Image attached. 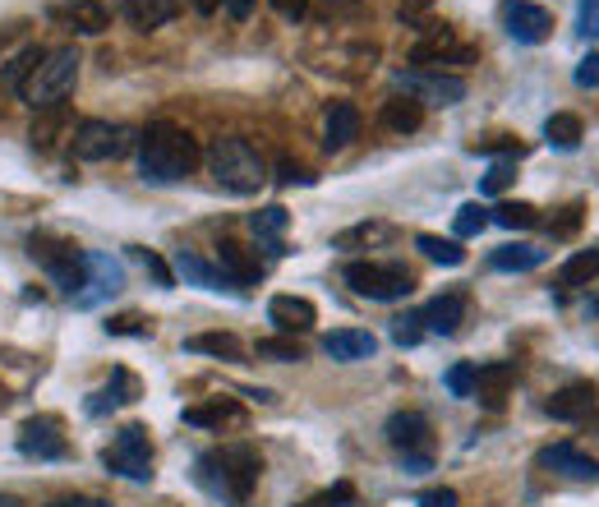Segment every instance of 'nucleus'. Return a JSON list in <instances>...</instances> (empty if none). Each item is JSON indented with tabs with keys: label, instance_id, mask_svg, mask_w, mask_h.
I'll list each match as a JSON object with an SVG mask.
<instances>
[{
	"label": "nucleus",
	"instance_id": "nucleus-56",
	"mask_svg": "<svg viewBox=\"0 0 599 507\" xmlns=\"http://www.w3.org/2000/svg\"><path fill=\"white\" fill-rule=\"evenodd\" d=\"M402 466H406V475H425V471H434V456L415 452V456H402Z\"/></svg>",
	"mask_w": 599,
	"mask_h": 507
},
{
	"label": "nucleus",
	"instance_id": "nucleus-23",
	"mask_svg": "<svg viewBox=\"0 0 599 507\" xmlns=\"http://www.w3.org/2000/svg\"><path fill=\"white\" fill-rule=\"evenodd\" d=\"M360 125H364V116H360L355 101H332V107H328V130H323L328 139H323V148L328 152L351 148L360 139Z\"/></svg>",
	"mask_w": 599,
	"mask_h": 507
},
{
	"label": "nucleus",
	"instance_id": "nucleus-6",
	"mask_svg": "<svg viewBox=\"0 0 599 507\" xmlns=\"http://www.w3.org/2000/svg\"><path fill=\"white\" fill-rule=\"evenodd\" d=\"M346 287L364 300H383V304H393V300H406L415 291V272L406 263H346Z\"/></svg>",
	"mask_w": 599,
	"mask_h": 507
},
{
	"label": "nucleus",
	"instance_id": "nucleus-11",
	"mask_svg": "<svg viewBox=\"0 0 599 507\" xmlns=\"http://www.w3.org/2000/svg\"><path fill=\"white\" fill-rule=\"evenodd\" d=\"M503 29L521 46H539L554 33V14L544 6H535V0H503Z\"/></svg>",
	"mask_w": 599,
	"mask_h": 507
},
{
	"label": "nucleus",
	"instance_id": "nucleus-10",
	"mask_svg": "<svg viewBox=\"0 0 599 507\" xmlns=\"http://www.w3.org/2000/svg\"><path fill=\"white\" fill-rule=\"evenodd\" d=\"M84 291L74 295V304L79 310H97L107 295H116L125 287V268L111 259V254H97V249H84Z\"/></svg>",
	"mask_w": 599,
	"mask_h": 507
},
{
	"label": "nucleus",
	"instance_id": "nucleus-30",
	"mask_svg": "<svg viewBox=\"0 0 599 507\" xmlns=\"http://www.w3.org/2000/svg\"><path fill=\"white\" fill-rule=\"evenodd\" d=\"M590 282H599V245H590V249H577L571 259L558 268V287H590Z\"/></svg>",
	"mask_w": 599,
	"mask_h": 507
},
{
	"label": "nucleus",
	"instance_id": "nucleus-20",
	"mask_svg": "<svg viewBox=\"0 0 599 507\" xmlns=\"http://www.w3.org/2000/svg\"><path fill=\"white\" fill-rule=\"evenodd\" d=\"M185 424L194 429H240L245 424V406L236 397H213V401H203V406H185Z\"/></svg>",
	"mask_w": 599,
	"mask_h": 507
},
{
	"label": "nucleus",
	"instance_id": "nucleus-54",
	"mask_svg": "<svg viewBox=\"0 0 599 507\" xmlns=\"http://www.w3.org/2000/svg\"><path fill=\"white\" fill-rule=\"evenodd\" d=\"M46 507H111L107 498H97V494H65L56 503H46Z\"/></svg>",
	"mask_w": 599,
	"mask_h": 507
},
{
	"label": "nucleus",
	"instance_id": "nucleus-38",
	"mask_svg": "<svg viewBox=\"0 0 599 507\" xmlns=\"http://www.w3.org/2000/svg\"><path fill=\"white\" fill-rule=\"evenodd\" d=\"M249 226H254V236L258 240H277L286 226H291V213L281 208V203H268V208H258L254 217H249Z\"/></svg>",
	"mask_w": 599,
	"mask_h": 507
},
{
	"label": "nucleus",
	"instance_id": "nucleus-47",
	"mask_svg": "<svg viewBox=\"0 0 599 507\" xmlns=\"http://www.w3.org/2000/svg\"><path fill=\"white\" fill-rule=\"evenodd\" d=\"M581 213H586V203H567L563 217H558V222H549V231H554V236H571V231L581 226Z\"/></svg>",
	"mask_w": 599,
	"mask_h": 507
},
{
	"label": "nucleus",
	"instance_id": "nucleus-51",
	"mask_svg": "<svg viewBox=\"0 0 599 507\" xmlns=\"http://www.w3.org/2000/svg\"><path fill=\"white\" fill-rule=\"evenodd\" d=\"M577 84L581 88H599V51H590V56L577 65Z\"/></svg>",
	"mask_w": 599,
	"mask_h": 507
},
{
	"label": "nucleus",
	"instance_id": "nucleus-12",
	"mask_svg": "<svg viewBox=\"0 0 599 507\" xmlns=\"http://www.w3.org/2000/svg\"><path fill=\"white\" fill-rule=\"evenodd\" d=\"M402 88L420 101V107H457L466 97V79H457V74H434V69L402 74Z\"/></svg>",
	"mask_w": 599,
	"mask_h": 507
},
{
	"label": "nucleus",
	"instance_id": "nucleus-31",
	"mask_svg": "<svg viewBox=\"0 0 599 507\" xmlns=\"http://www.w3.org/2000/svg\"><path fill=\"white\" fill-rule=\"evenodd\" d=\"M69 130V107L61 101V107H46V111H38V120H33V130H29V143L38 148V152H46V148H56V139Z\"/></svg>",
	"mask_w": 599,
	"mask_h": 507
},
{
	"label": "nucleus",
	"instance_id": "nucleus-32",
	"mask_svg": "<svg viewBox=\"0 0 599 507\" xmlns=\"http://www.w3.org/2000/svg\"><path fill=\"white\" fill-rule=\"evenodd\" d=\"M420 120H425V107H420V101H415L410 93L383 101V125H387L393 134H415V130H420Z\"/></svg>",
	"mask_w": 599,
	"mask_h": 507
},
{
	"label": "nucleus",
	"instance_id": "nucleus-21",
	"mask_svg": "<svg viewBox=\"0 0 599 507\" xmlns=\"http://www.w3.org/2000/svg\"><path fill=\"white\" fill-rule=\"evenodd\" d=\"M516 384V365L512 360H489V365H475V397L489 406V411H503V401Z\"/></svg>",
	"mask_w": 599,
	"mask_h": 507
},
{
	"label": "nucleus",
	"instance_id": "nucleus-55",
	"mask_svg": "<svg viewBox=\"0 0 599 507\" xmlns=\"http://www.w3.org/2000/svg\"><path fill=\"white\" fill-rule=\"evenodd\" d=\"M351 498H355V489H351V485H336V489L319 494V498H314V507H336V503H351Z\"/></svg>",
	"mask_w": 599,
	"mask_h": 507
},
{
	"label": "nucleus",
	"instance_id": "nucleus-45",
	"mask_svg": "<svg viewBox=\"0 0 599 507\" xmlns=\"http://www.w3.org/2000/svg\"><path fill=\"white\" fill-rule=\"evenodd\" d=\"M420 337H425L420 314H406V319L393 323V342H397V346H420Z\"/></svg>",
	"mask_w": 599,
	"mask_h": 507
},
{
	"label": "nucleus",
	"instance_id": "nucleus-42",
	"mask_svg": "<svg viewBox=\"0 0 599 507\" xmlns=\"http://www.w3.org/2000/svg\"><path fill=\"white\" fill-rule=\"evenodd\" d=\"M442 384H448L452 397H475V365H471V360L452 365L448 374H442Z\"/></svg>",
	"mask_w": 599,
	"mask_h": 507
},
{
	"label": "nucleus",
	"instance_id": "nucleus-53",
	"mask_svg": "<svg viewBox=\"0 0 599 507\" xmlns=\"http://www.w3.org/2000/svg\"><path fill=\"white\" fill-rule=\"evenodd\" d=\"M415 507H457V489H429L415 498Z\"/></svg>",
	"mask_w": 599,
	"mask_h": 507
},
{
	"label": "nucleus",
	"instance_id": "nucleus-61",
	"mask_svg": "<svg viewBox=\"0 0 599 507\" xmlns=\"http://www.w3.org/2000/svg\"><path fill=\"white\" fill-rule=\"evenodd\" d=\"M590 310H595V314H599V300H595V304H590Z\"/></svg>",
	"mask_w": 599,
	"mask_h": 507
},
{
	"label": "nucleus",
	"instance_id": "nucleus-17",
	"mask_svg": "<svg viewBox=\"0 0 599 507\" xmlns=\"http://www.w3.org/2000/svg\"><path fill=\"white\" fill-rule=\"evenodd\" d=\"M466 291H448V295H434L425 310H420V323L425 333H438V337H457L461 323H466Z\"/></svg>",
	"mask_w": 599,
	"mask_h": 507
},
{
	"label": "nucleus",
	"instance_id": "nucleus-39",
	"mask_svg": "<svg viewBox=\"0 0 599 507\" xmlns=\"http://www.w3.org/2000/svg\"><path fill=\"white\" fill-rule=\"evenodd\" d=\"M471 152H489V158H503V162H521L526 158V143L512 139V134H493V139H475Z\"/></svg>",
	"mask_w": 599,
	"mask_h": 507
},
{
	"label": "nucleus",
	"instance_id": "nucleus-40",
	"mask_svg": "<svg viewBox=\"0 0 599 507\" xmlns=\"http://www.w3.org/2000/svg\"><path fill=\"white\" fill-rule=\"evenodd\" d=\"M42 56H46V51H42V46H23V51H19V56H14V61H10L6 69H0V79H6V84H10L14 93H19V84H23V79H29V74H33V65H38Z\"/></svg>",
	"mask_w": 599,
	"mask_h": 507
},
{
	"label": "nucleus",
	"instance_id": "nucleus-1",
	"mask_svg": "<svg viewBox=\"0 0 599 507\" xmlns=\"http://www.w3.org/2000/svg\"><path fill=\"white\" fill-rule=\"evenodd\" d=\"M258 475H264V456H258L249 443L213 447V452H203L194 462V479L213 498H222L226 507H245L254 485H258Z\"/></svg>",
	"mask_w": 599,
	"mask_h": 507
},
{
	"label": "nucleus",
	"instance_id": "nucleus-41",
	"mask_svg": "<svg viewBox=\"0 0 599 507\" xmlns=\"http://www.w3.org/2000/svg\"><path fill=\"white\" fill-rule=\"evenodd\" d=\"M484 226H489V208H480V203H461V208H457V217H452V231H457L461 240L480 236Z\"/></svg>",
	"mask_w": 599,
	"mask_h": 507
},
{
	"label": "nucleus",
	"instance_id": "nucleus-36",
	"mask_svg": "<svg viewBox=\"0 0 599 507\" xmlns=\"http://www.w3.org/2000/svg\"><path fill=\"white\" fill-rule=\"evenodd\" d=\"M415 249H420L425 259L442 263V268H461V263H466V249H461V240H442V236H415Z\"/></svg>",
	"mask_w": 599,
	"mask_h": 507
},
{
	"label": "nucleus",
	"instance_id": "nucleus-3",
	"mask_svg": "<svg viewBox=\"0 0 599 507\" xmlns=\"http://www.w3.org/2000/svg\"><path fill=\"white\" fill-rule=\"evenodd\" d=\"M79 51L74 46H51L46 56L33 65V74L19 84V101H29L33 111H46V107H61V101L74 93L79 84Z\"/></svg>",
	"mask_w": 599,
	"mask_h": 507
},
{
	"label": "nucleus",
	"instance_id": "nucleus-33",
	"mask_svg": "<svg viewBox=\"0 0 599 507\" xmlns=\"http://www.w3.org/2000/svg\"><path fill=\"white\" fill-rule=\"evenodd\" d=\"M185 350H194V355H217V360H231V365L245 360V346L231 337V333H199V337L185 342Z\"/></svg>",
	"mask_w": 599,
	"mask_h": 507
},
{
	"label": "nucleus",
	"instance_id": "nucleus-59",
	"mask_svg": "<svg viewBox=\"0 0 599 507\" xmlns=\"http://www.w3.org/2000/svg\"><path fill=\"white\" fill-rule=\"evenodd\" d=\"M0 507H23V503H19L14 494H0Z\"/></svg>",
	"mask_w": 599,
	"mask_h": 507
},
{
	"label": "nucleus",
	"instance_id": "nucleus-27",
	"mask_svg": "<svg viewBox=\"0 0 599 507\" xmlns=\"http://www.w3.org/2000/svg\"><path fill=\"white\" fill-rule=\"evenodd\" d=\"M544 259H549V249H539V245H499L489 254V263L499 272H535Z\"/></svg>",
	"mask_w": 599,
	"mask_h": 507
},
{
	"label": "nucleus",
	"instance_id": "nucleus-37",
	"mask_svg": "<svg viewBox=\"0 0 599 507\" xmlns=\"http://www.w3.org/2000/svg\"><path fill=\"white\" fill-rule=\"evenodd\" d=\"M258 360H272V365H300L304 360V346L296 337H264L254 346Z\"/></svg>",
	"mask_w": 599,
	"mask_h": 507
},
{
	"label": "nucleus",
	"instance_id": "nucleus-50",
	"mask_svg": "<svg viewBox=\"0 0 599 507\" xmlns=\"http://www.w3.org/2000/svg\"><path fill=\"white\" fill-rule=\"evenodd\" d=\"M346 14H364V0H323V19H346Z\"/></svg>",
	"mask_w": 599,
	"mask_h": 507
},
{
	"label": "nucleus",
	"instance_id": "nucleus-34",
	"mask_svg": "<svg viewBox=\"0 0 599 507\" xmlns=\"http://www.w3.org/2000/svg\"><path fill=\"white\" fill-rule=\"evenodd\" d=\"M383 240H393V226L360 222V226H346L342 236H332V249H370V245H383Z\"/></svg>",
	"mask_w": 599,
	"mask_h": 507
},
{
	"label": "nucleus",
	"instance_id": "nucleus-7",
	"mask_svg": "<svg viewBox=\"0 0 599 507\" xmlns=\"http://www.w3.org/2000/svg\"><path fill=\"white\" fill-rule=\"evenodd\" d=\"M135 143H139L135 130L111 125V120H97V116L79 120V125H74V134H69V148H74V158H79V162H116Z\"/></svg>",
	"mask_w": 599,
	"mask_h": 507
},
{
	"label": "nucleus",
	"instance_id": "nucleus-19",
	"mask_svg": "<svg viewBox=\"0 0 599 507\" xmlns=\"http://www.w3.org/2000/svg\"><path fill=\"white\" fill-rule=\"evenodd\" d=\"M139 378L129 374V369H111V384H101L97 392H88V401H84V411L88 416H111V411H120V406H129V401H139Z\"/></svg>",
	"mask_w": 599,
	"mask_h": 507
},
{
	"label": "nucleus",
	"instance_id": "nucleus-49",
	"mask_svg": "<svg viewBox=\"0 0 599 507\" xmlns=\"http://www.w3.org/2000/svg\"><path fill=\"white\" fill-rule=\"evenodd\" d=\"M277 181H281V185H309L314 175H309L304 166H296L291 158H286V162H277Z\"/></svg>",
	"mask_w": 599,
	"mask_h": 507
},
{
	"label": "nucleus",
	"instance_id": "nucleus-44",
	"mask_svg": "<svg viewBox=\"0 0 599 507\" xmlns=\"http://www.w3.org/2000/svg\"><path fill=\"white\" fill-rule=\"evenodd\" d=\"M512 181H516V162H493L480 181V194H503Z\"/></svg>",
	"mask_w": 599,
	"mask_h": 507
},
{
	"label": "nucleus",
	"instance_id": "nucleus-18",
	"mask_svg": "<svg viewBox=\"0 0 599 507\" xmlns=\"http://www.w3.org/2000/svg\"><path fill=\"white\" fill-rule=\"evenodd\" d=\"M268 319L277 323V333L300 337V333H314L319 310H314V300H304V295H272Z\"/></svg>",
	"mask_w": 599,
	"mask_h": 507
},
{
	"label": "nucleus",
	"instance_id": "nucleus-22",
	"mask_svg": "<svg viewBox=\"0 0 599 507\" xmlns=\"http://www.w3.org/2000/svg\"><path fill=\"white\" fill-rule=\"evenodd\" d=\"M217 268L236 282V291H245V287H254L258 277H264V263H258V254H249L245 245H236V240H222L217 245Z\"/></svg>",
	"mask_w": 599,
	"mask_h": 507
},
{
	"label": "nucleus",
	"instance_id": "nucleus-52",
	"mask_svg": "<svg viewBox=\"0 0 599 507\" xmlns=\"http://www.w3.org/2000/svg\"><path fill=\"white\" fill-rule=\"evenodd\" d=\"M272 10L281 19H304L309 10H314V0H272Z\"/></svg>",
	"mask_w": 599,
	"mask_h": 507
},
{
	"label": "nucleus",
	"instance_id": "nucleus-24",
	"mask_svg": "<svg viewBox=\"0 0 599 507\" xmlns=\"http://www.w3.org/2000/svg\"><path fill=\"white\" fill-rule=\"evenodd\" d=\"M323 350L332 355V360L355 365V360H370V355L378 350V337L374 333H360V327H336V333L323 337Z\"/></svg>",
	"mask_w": 599,
	"mask_h": 507
},
{
	"label": "nucleus",
	"instance_id": "nucleus-14",
	"mask_svg": "<svg viewBox=\"0 0 599 507\" xmlns=\"http://www.w3.org/2000/svg\"><path fill=\"white\" fill-rule=\"evenodd\" d=\"M452 61H475V51L461 46L457 33L442 29V23L425 29L420 37H415V46H410V65H452Z\"/></svg>",
	"mask_w": 599,
	"mask_h": 507
},
{
	"label": "nucleus",
	"instance_id": "nucleus-58",
	"mask_svg": "<svg viewBox=\"0 0 599 507\" xmlns=\"http://www.w3.org/2000/svg\"><path fill=\"white\" fill-rule=\"evenodd\" d=\"M217 6H222V0H194V10H199V14H213Z\"/></svg>",
	"mask_w": 599,
	"mask_h": 507
},
{
	"label": "nucleus",
	"instance_id": "nucleus-16",
	"mask_svg": "<svg viewBox=\"0 0 599 507\" xmlns=\"http://www.w3.org/2000/svg\"><path fill=\"white\" fill-rule=\"evenodd\" d=\"M544 411H549L554 420H567V424H581V420H590L595 411H599V388L595 384H567V388H558L549 401H544Z\"/></svg>",
	"mask_w": 599,
	"mask_h": 507
},
{
	"label": "nucleus",
	"instance_id": "nucleus-4",
	"mask_svg": "<svg viewBox=\"0 0 599 507\" xmlns=\"http://www.w3.org/2000/svg\"><path fill=\"white\" fill-rule=\"evenodd\" d=\"M207 166H213L217 185L231 190V194H254V190H264V181H268L264 152H258L249 139H240V134L217 139L213 152H207Z\"/></svg>",
	"mask_w": 599,
	"mask_h": 507
},
{
	"label": "nucleus",
	"instance_id": "nucleus-13",
	"mask_svg": "<svg viewBox=\"0 0 599 507\" xmlns=\"http://www.w3.org/2000/svg\"><path fill=\"white\" fill-rule=\"evenodd\" d=\"M535 466H539V471H554V475H563V479H571V485H599V462H595V456H586L581 447H571V443L539 447Z\"/></svg>",
	"mask_w": 599,
	"mask_h": 507
},
{
	"label": "nucleus",
	"instance_id": "nucleus-35",
	"mask_svg": "<svg viewBox=\"0 0 599 507\" xmlns=\"http://www.w3.org/2000/svg\"><path fill=\"white\" fill-rule=\"evenodd\" d=\"M489 222L503 226V231H531V226H539V208L535 203H499V208H489Z\"/></svg>",
	"mask_w": 599,
	"mask_h": 507
},
{
	"label": "nucleus",
	"instance_id": "nucleus-28",
	"mask_svg": "<svg viewBox=\"0 0 599 507\" xmlns=\"http://www.w3.org/2000/svg\"><path fill=\"white\" fill-rule=\"evenodd\" d=\"M65 23H69L74 33L97 37V33H107V29H111V10L101 6V0H74V6L65 10Z\"/></svg>",
	"mask_w": 599,
	"mask_h": 507
},
{
	"label": "nucleus",
	"instance_id": "nucleus-25",
	"mask_svg": "<svg viewBox=\"0 0 599 507\" xmlns=\"http://www.w3.org/2000/svg\"><path fill=\"white\" fill-rule=\"evenodd\" d=\"M185 10V0H125V19L135 23L139 33H152V29H167V23Z\"/></svg>",
	"mask_w": 599,
	"mask_h": 507
},
{
	"label": "nucleus",
	"instance_id": "nucleus-9",
	"mask_svg": "<svg viewBox=\"0 0 599 507\" xmlns=\"http://www.w3.org/2000/svg\"><path fill=\"white\" fill-rule=\"evenodd\" d=\"M19 452L33 456V462H65L69 456V439H65V424L56 416H33L19 424Z\"/></svg>",
	"mask_w": 599,
	"mask_h": 507
},
{
	"label": "nucleus",
	"instance_id": "nucleus-8",
	"mask_svg": "<svg viewBox=\"0 0 599 507\" xmlns=\"http://www.w3.org/2000/svg\"><path fill=\"white\" fill-rule=\"evenodd\" d=\"M101 466H107L111 475H125V479H139V485H148L152 479V439L143 424H125L120 434L111 439V447L101 452Z\"/></svg>",
	"mask_w": 599,
	"mask_h": 507
},
{
	"label": "nucleus",
	"instance_id": "nucleus-60",
	"mask_svg": "<svg viewBox=\"0 0 599 507\" xmlns=\"http://www.w3.org/2000/svg\"><path fill=\"white\" fill-rule=\"evenodd\" d=\"M6 406H10V392H6V384H0V411H6Z\"/></svg>",
	"mask_w": 599,
	"mask_h": 507
},
{
	"label": "nucleus",
	"instance_id": "nucleus-46",
	"mask_svg": "<svg viewBox=\"0 0 599 507\" xmlns=\"http://www.w3.org/2000/svg\"><path fill=\"white\" fill-rule=\"evenodd\" d=\"M135 259H139V263H143V268H148L152 277H158V287H162V291H171V287H175V277H171V268H167V263L158 259V254H148V249H135Z\"/></svg>",
	"mask_w": 599,
	"mask_h": 507
},
{
	"label": "nucleus",
	"instance_id": "nucleus-5",
	"mask_svg": "<svg viewBox=\"0 0 599 507\" xmlns=\"http://www.w3.org/2000/svg\"><path fill=\"white\" fill-rule=\"evenodd\" d=\"M29 254L51 272V282H56L65 295H79L84 291V249L79 245H69L61 236H51V231H33L29 236Z\"/></svg>",
	"mask_w": 599,
	"mask_h": 507
},
{
	"label": "nucleus",
	"instance_id": "nucleus-26",
	"mask_svg": "<svg viewBox=\"0 0 599 507\" xmlns=\"http://www.w3.org/2000/svg\"><path fill=\"white\" fill-rule=\"evenodd\" d=\"M175 268H180V277H185V282H194V287H203V291H236V282H231L222 268L203 263L199 254H190V249H175Z\"/></svg>",
	"mask_w": 599,
	"mask_h": 507
},
{
	"label": "nucleus",
	"instance_id": "nucleus-15",
	"mask_svg": "<svg viewBox=\"0 0 599 507\" xmlns=\"http://www.w3.org/2000/svg\"><path fill=\"white\" fill-rule=\"evenodd\" d=\"M383 434H387V443H393L402 456H415V452H429V456H434V429H429V420H425L420 411L387 416Z\"/></svg>",
	"mask_w": 599,
	"mask_h": 507
},
{
	"label": "nucleus",
	"instance_id": "nucleus-29",
	"mask_svg": "<svg viewBox=\"0 0 599 507\" xmlns=\"http://www.w3.org/2000/svg\"><path fill=\"white\" fill-rule=\"evenodd\" d=\"M581 134H586V125H581V116H571V111H558V116L544 120V143L558 148V152H577Z\"/></svg>",
	"mask_w": 599,
	"mask_h": 507
},
{
	"label": "nucleus",
	"instance_id": "nucleus-57",
	"mask_svg": "<svg viewBox=\"0 0 599 507\" xmlns=\"http://www.w3.org/2000/svg\"><path fill=\"white\" fill-rule=\"evenodd\" d=\"M222 10L240 23V19H249V14H254V0H222Z\"/></svg>",
	"mask_w": 599,
	"mask_h": 507
},
{
	"label": "nucleus",
	"instance_id": "nucleus-2",
	"mask_svg": "<svg viewBox=\"0 0 599 507\" xmlns=\"http://www.w3.org/2000/svg\"><path fill=\"white\" fill-rule=\"evenodd\" d=\"M199 162V143L175 120H152L139 134V175L148 185H175L185 181Z\"/></svg>",
	"mask_w": 599,
	"mask_h": 507
},
{
	"label": "nucleus",
	"instance_id": "nucleus-48",
	"mask_svg": "<svg viewBox=\"0 0 599 507\" xmlns=\"http://www.w3.org/2000/svg\"><path fill=\"white\" fill-rule=\"evenodd\" d=\"M577 29L586 37H599V0H581L577 6Z\"/></svg>",
	"mask_w": 599,
	"mask_h": 507
},
{
	"label": "nucleus",
	"instance_id": "nucleus-43",
	"mask_svg": "<svg viewBox=\"0 0 599 507\" xmlns=\"http://www.w3.org/2000/svg\"><path fill=\"white\" fill-rule=\"evenodd\" d=\"M107 333H111V337H152V323H148L143 314H116V319L107 323Z\"/></svg>",
	"mask_w": 599,
	"mask_h": 507
}]
</instances>
